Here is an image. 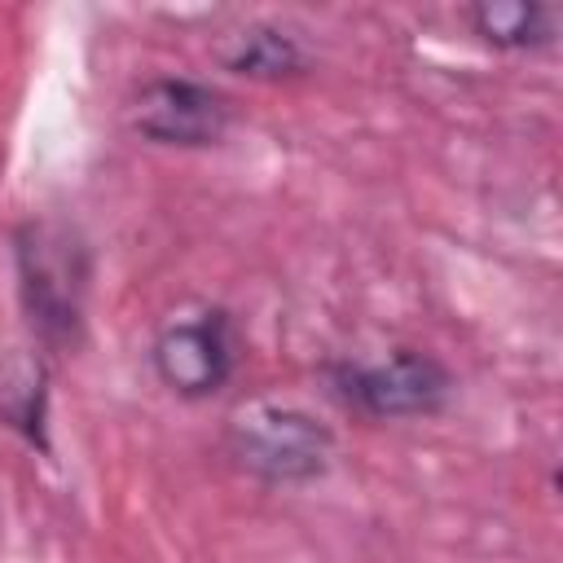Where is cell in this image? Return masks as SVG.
<instances>
[{"label":"cell","mask_w":563,"mask_h":563,"mask_svg":"<svg viewBox=\"0 0 563 563\" xmlns=\"http://www.w3.org/2000/svg\"><path fill=\"white\" fill-rule=\"evenodd\" d=\"M330 391L361 418H431L453 396V374L440 356L418 347H396L383 361H339L330 365Z\"/></svg>","instance_id":"obj_3"},{"label":"cell","mask_w":563,"mask_h":563,"mask_svg":"<svg viewBox=\"0 0 563 563\" xmlns=\"http://www.w3.org/2000/svg\"><path fill=\"white\" fill-rule=\"evenodd\" d=\"M238 330L224 308H194L158 325L150 343V365L158 383L180 400H207L238 374Z\"/></svg>","instance_id":"obj_4"},{"label":"cell","mask_w":563,"mask_h":563,"mask_svg":"<svg viewBox=\"0 0 563 563\" xmlns=\"http://www.w3.org/2000/svg\"><path fill=\"white\" fill-rule=\"evenodd\" d=\"M229 97L189 75H154L128 101V128L150 145L207 150L229 132Z\"/></svg>","instance_id":"obj_5"},{"label":"cell","mask_w":563,"mask_h":563,"mask_svg":"<svg viewBox=\"0 0 563 563\" xmlns=\"http://www.w3.org/2000/svg\"><path fill=\"white\" fill-rule=\"evenodd\" d=\"M216 62L242 79H264V84L295 79L312 66L303 40L277 22H246V26L229 31L216 44Z\"/></svg>","instance_id":"obj_6"},{"label":"cell","mask_w":563,"mask_h":563,"mask_svg":"<svg viewBox=\"0 0 563 563\" xmlns=\"http://www.w3.org/2000/svg\"><path fill=\"white\" fill-rule=\"evenodd\" d=\"M18 295L35 339L48 352H66L84 330V299L92 282V255L70 224L26 220L13 233Z\"/></svg>","instance_id":"obj_1"},{"label":"cell","mask_w":563,"mask_h":563,"mask_svg":"<svg viewBox=\"0 0 563 563\" xmlns=\"http://www.w3.org/2000/svg\"><path fill=\"white\" fill-rule=\"evenodd\" d=\"M224 444H229V457L264 484H308L325 475L334 457L330 427L317 422L308 409L277 405V400L238 409L229 418Z\"/></svg>","instance_id":"obj_2"},{"label":"cell","mask_w":563,"mask_h":563,"mask_svg":"<svg viewBox=\"0 0 563 563\" xmlns=\"http://www.w3.org/2000/svg\"><path fill=\"white\" fill-rule=\"evenodd\" d=\"M471 35L501 53H537L559 40V9L545 0H479L462 9Z\"/></svg>","instance_id":"obj_7"},{"label":"cell","mask_w":563,"mask_h":563,"mask_svg":"<svg viewBox=\"0 0 563 563\" xmlns=\"http://www.w3.org/2000/svg\"><path fill=\"white\" fill-rule=\"evenodd\" d=\"M0 422L48 449V369L26 347L0 352Z\"/></svg>","instance_id":"obj_8"}]
</instances>
